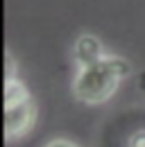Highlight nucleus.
<instances>
[{"mask_svg":"<svg viewBox=\"0 0 145 147\" xmlns=\"http://www.w3.org/2000/svg\"><path fill=\"white\" fill-rule=\"evenodd\" d=\"M36 122V104L18 77L5 79V136L16 140L27 136Z\"/></svg>","mask_w":145,"mask_h":147,"instance_id":"2","label":"nucleus"},{"mask_svg":"<svg viewBox=\"0 0 145 147\" xmlns=\"http://www.w3.org/2000/svg\"><path fill=\"white\" fill-rule=\"evenodd\" d=\"M127 147H145V129H143V131L131 134L129 140H127Z\"/></svg>","mask_w":145,"mask_h":147,"instance_id":"4","label":"nucleus"},{"mask_svg":"<svg viewBox=\"0 0 145 147\" xmlns=\"http://www.w3.org/2000/svg\"><path fill=\"white\" fill-rule=\"evenodd\" d=\"M107 52L102 41L93 34H79L72 43V59L75 63H84V61H91V59H98Z\"/></svg>","mask_w":145,"mask_h":147,"instance_id":"3","label":"nucleus"},{"mask_svg":"<svg viewBox=\"0 0 145 147\" xmlns=\"http://www.w3.org/2000/svg\"><path fill=\"white\" fill-rule=\"evenodd\" d=\"M45 147H79V145H75L72 140H66V138H54V140H50Z\"/></svg>","mask_w":145,"mask_h":147,"instance_id":"5","label":"nucleus"},{"mask_svg":"<svg viewBox=\"0 0 145 147\" xmlns=\"http://www.w3.org/2000/svg\"><path fill=\"white\" fill-rule=\"evenodd\" d=\"M129 75V61L118 55L104 52L98 59L77 63V75L72 79V95L82 104H104L109 102L120 82Z\"/></svg>","mask_w":145,"mask_h":147,"instance_id":"1","label":"nucleus"}]
</instances>
